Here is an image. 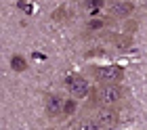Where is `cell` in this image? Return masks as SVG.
Returning <instances> with one entry per match:
<instances>
[{
    "mask_svg": "<svg viewBox=\"0 0 147 130\" xmlns=\"http://www.w3.org/2000/svg\"><path fill=\"white\" fill-rule=\"evenodd\" d=\"M69 2H80V0H69Z\"/></svg>",
    "mask_w": 147,
    "mask_h": 130,
    "instance_id": "30bf717a",
    "label": "cell"
},
{
    "mask_svg": "<svg viewBox=\"0 0 147 130\" xmlns=\"http://www.w3.org/2000/svg\"><path fill=\"white\" fill-rule=\"evenodd\" d=\"M71 128H76V130H101L97 126V122H95V118L90 115V111L88 113H84V115H78L76 120L69 124Z\"/></svg>",
    "mask_w": 147,
    "mask_h": 130,
    "instance_id": "ba28073f",
    "label": "cell"
},
{
    "mask_svg": "<svg viewBox=\"0 0 147 130\" xmlns=\"http://www.w3.org/2000/svg\"><path fill=\"white\" fill-rule=\"evenodd\" d=\"M137 11L135 2H130V0H118V2H107L105 6V15H107L113 23L116 21H124V19L132 17V13Z\"/></svg>",
    "mask_w": 147,
    "mask_h": 130,
    "instance_id": "8992f818",
    "label": "cell"
},
{
    "mask_svg": "<svg viewBox=\"0 0 147 130\" xmlns=\"http://www.w3.org/2000/svg\"><path fill=\"white\" fill-rule=\"evenodd\" d=\"M126 97H128V88L122 82H118V84H97V86H92V90L88 94V109L122 107Z\"/></svg>",
    "mask_w": 147,
    "mask_h": 130,
    "instance_id": "6da1fadb",
    "label": "cell"
},
{
    "mask_svg": "<svg viewBox=\"0 0 147 130\" xmlns=\"http://www.w3.org/2000/svg\"><path fill=\"white\" fill-rule=\"evenodd\" d=\"M88 76L97 84H118V82H124L126 71L120 65H92L88 67Z\"/></svg>",
    "mask_w": 147,
    "mask_h": 130,
    "instance_id": "7a4b0ae2",
    "label": "cell"
},
{
    "mask_svg": "<svg viewBox=\"0 0 147 130\" xmlns=\"http://www.w3.org/2000/svg\"><path fill=\"white\" fill-rule=\"evenodd\" d=\"M113 21L105 15H97V17H90L88 21H86V32H99V30H103V27H107V25H111Z\"/></svg>",
    "mask_w": 147,
    "mask_h": 130,
    "instance_id": "9c48e42d",
    "label": "cell"
},
{
    "mask_svg": "<svg viewBox=\"0 0 147 130\" xmlns=\"http://www.w3.org/2000/svg\"><path fill=\"white\" fill-rule=\"evenodd\" d=\"M90 90H92L90 78L82 76V73H76V76H69V78H67V94H69V97H74L76 101L88 99Z\"/></svg>",
    "mask_w": 147,
    "mask_h": 130,
    "instance_id": "277c9868",
    "label": "cell"
},
{
    "mask_svg": "<svg viewBox=\"0 0 147 130\" xmlns=\"http://www.w3.org/2000/svg\"><path fill=\"white\" fill-rule=\"evenodd\" d=\"M90 115L95 118L99 128H113L120 124V107H95L90 109Z\"/></svg>",
    "mask_w": 147,
    "mask_h": 130,
    "instance_id": "5b68a950",
    "label": "cell"
},
{
    "mask_svg": "<svg viewBox=\"0 0 147 130\" xmlns=\"http://www.w3.org/2000/svg\"><path fill=\"white\" fill-rule=\"evenodd\" d=\"M65 99L59 92H46L44 94V118L49 122H61L65 115Z\"/></svg>",
    "mask_w": 147,
    "mask_h": 130,
    "instance_id": "3957f363",
    "label": "cell"
},
{
    "mask_svg": "<svg viewBox=\"0 0 147 130\" xmlns=\"http://www.w3.org/2000/svg\"><path fill=\"white\" fill-rule=\"evenodd\" d=\"M107 2H118V0H107Z\"/></svg>",
    "mask_w": 147,
    "mask_h": 130,
    "instance_id": "8fae6325",
    "label": "cell"
},
{
    "mask_svg": "<svg viewBox=\"0 0 147 130\" xmlns=\"http://www.w3.org/2000/svg\"><path fill=\"white\" fill-rule=\"evenodd\" d=\"M105 6H107V0H80L78 2L80 13H84V15H88V17L103 15Z\"/></svg>",
    "mask_w": 147,
    "mask_h": 130,
    "instance_id": "52a82bcc",
    "label": "cell"
}]
</instances>
